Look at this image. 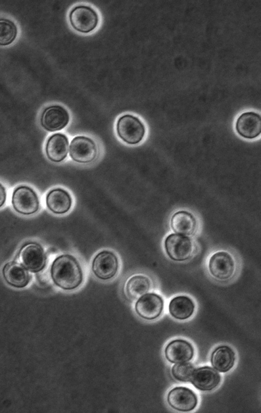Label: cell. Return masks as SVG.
<instances>
[{
    "mask_svg": "<svg viewBox=\"0 0 261 413\" xmlns=\"http://www.w3.org/2000/svg\"><path fill=\"white\" fill-rule=\"evenodd\" d=\"M206 271L213 280L220 283L232 282L240 273L241 263L236 253L220 249L211 252L206 260Z\"/></svg>",
    "mask_w": 261,
    "mask_h": 413,
    "instance_id": "obj_1",
    "label": "cell"
},
{
    "mask_svg": "<svg viewBox=\"0 0 261 413\" xmlns=\"http://www.w3.org/2000/svg\"><path fill=\"white\" fill-rule=\"evenodd\" d=\"M50 275L54 283L66 290L77 288L83 280V273L79 261L68 254L61 255L54 259L50 267Z\"/></svg>",
    "mask_w": 261,
    "mask_h": 413,
    "instance_id": "obj_2",
    "label": "cell"
},
{
    "mask_svg": "<svg viewBox=\"0 0 261 413\" xmlns=\"http://www.w3.org/2000/svg\"><path fill=\"white\" fill-rule=\"evenodd\" d=\"M167 256L175 262H185L194 257L198 247L193 237L174 232L168 234L163 243Z\"/></svg>",
    "mask_w": 261,
    "mask_h": 413,
    "instance_id": "obj_3",
    "label": "cell"
},
{
    "mask_svg": "<svg viewBox=\"0 0 261 413\" xmlns=\"http://www.w3.org/2000/svg\"><path fill=\"white\" fill-rule=\"evenodd\" d=\"M116 131L118 136L129 144H136L141 142L145 134L143 123L131 114H124L118 119Z\"/></svg>",
    "mask_w": 261,
    "mask_h": 413,
    "instance_id": "obj_4",
    "label": "cell"
},
{
    "mask_svg": "<svg viewBox=\"0 0 261 413\" xmlns=\"http://www.w3.org/2000/svg\"><path fill=\"white\" fill-rule=\"evenodd\" d=\"M11 203L14 209L23 215L33 214L37 212L40 207L37 193L27 185H20L14 189Z\"/></svg>",
    "mask_w": 261,
    "mask_h": 413,
    "instance_id": "obj_5",
    "label": "cell"
},
{
    "mask_svg": "<svg viewBox=\"0 0 261 413\" xmlns=\"http://www.w3.org/2000/svg\"><path fill=\"white\" fill-rule=\"evenodd\" d=\"M18 256L21 264L32 272H39L45 266L46 256L42 247L38 243L30 242L23 246Z\"/></svg>",
    "mask_w": 261,
    "mask_h": 413,
    "instance_id": "obj_6",
    "label": "cell"
},
{
    "mask_svg": "<svg viewBox=\"0 0 261 413\" xmlns=\"http://www.w3.org/2000/svg\"><path fill=\"white\" fill-rule=\"evenodd\" d=\"M119 261L116 255L112 251L103 250L97 253L92 262V271L99 279L108 280L113 278L117 273Z\"/></svg>",
    "mask_w": 261,
    "mask_h": 413,
    "instance_id": "obj_7",
    "label": "cell"
},
{
    "mask_svg": "<svg viewBox=\"0 0 261 413\" xmlns=\"http://www.w3.org/2000/svg\"><path fill=\"white\" fill-rule=\"evenodd\" d=\"M69 21L72 27L77 31L88 33L97 27L99 17L92 8L80 5L73 8L69 14Z\"/></svg>",
    "mask_w": 261,
    "mask_h": 413,
    "instance_id": "obj_8",
    "label": "cell"
},
{
    "mask_svg": "<svg viewBox=\"0 0 261 413\" xmlns=\"http://www.w3.org/2000/svg\"><path fill=\"white\" fill-rule=\"evenodd\" d=\"M97 153L96 143L89 137L77 136L70 142L69 155L74 161L77 163H88L93 161Z\"/></svg>",
    "mask_w": 261,
    "mask_h": 413,
    "instance_id": "obj_9",
    "label": "cell"
},
{
    "mask_svg": "<svg viewBox=\"0 0 261 413\" xmlns=\"http://www.w3.org/2000/svg\"><path fill=\"white\" fill-rule=\"evenodd\" d=\"M171 230L175 233L191 237L196 236L200 230V223L191 212L180 210L174 212L169 221Z\"/></svg>",
    "mask_w": 261,
    "mask_h": 413,
    "instance_id": "obj_10",
    "label": "cell"
},
{
    "mask_svg": "<svg viewBox=\"0 0 261 413\" xmlns=\"http://www.w3.org/2000/svg\"><path fill=\"white\" fill-rule=\"evenodd\" d=\"M164 306L163 298L154 293H147L140 297L135 305L137 314L146 320H154L162 313Z\"/></svg>",
    "mask_w": 261,
    "mask_h": 413,
    "instance_id": "obj_11",
    "label": "cell"
},
{
    "mask_svg": "<svg viewBox=\"0 0 261 413\" xmlns=\"http://www.w3.org/2000/svg\"><path fill=\"white\" fill-rule=\"evenodd\" d=\"M69 121L67 110L60 105H52L46 108L40 118L42 128L48 132H55L64 128Z\"/></svg>",
    "mask_w": 261,
    "mask_h": 413,
    "instance_id": "obj_12",
    "label": "cell"
},
{
    "mask_svg": "<svg viewBox=\"0 0 261 413\" xmlns=\"http://www.w3.org/2000/svg\"><path fill=\"white\" fill-rule=\"evenodd\" d=\"M167 402L173 409L188 412L196 407L198 399L196 395L191 389L177 386L169 391L167 395Z\"/></svg>",
    "mask_w": 261,
    "mask_h": 413,
    "instance_id": "obj_13",
    "label": "cell"
},
{
    "mask_svg": "<svg viewBox=\"0 0 261 413\" xmlns=\"http://www.w3.org/2000/svg\"><path fill=\"white\" fill-rule=\"evenodd\" d=\"M190 382L200 391H210L219 385L221 376L213 368L204 366L194 370Z\"/></svg>",
    "mask_w": 261,
    "mask_h": 413,
    "instance_id": "obj_14",
    "label": "cell"
},
{
    "mask_svg": "<svg viewBox=\"0 0 261 413\" xmlns=\"http://www.w3.org/2000/svg\"><path fill=\"white\" fill-rule=\"evenodd\" d=\"M236 129L237 133L245 138H256L261 132L260 115L252 111L243 113L237 118Z\"/></svg>",
    "mask_w": 261,
    "mask_h": 413,
    "instance_id": "obj_15",
    "label": "cell"
},
{
    "mask_svg": "<svg viewBox=\"0 0 261 413\" xmlns=\"http://www.w3.org/2000/svg\"><path fill=\"white\" fill-rule=\"evenodd\" d=\"M165 356L167 360L173 363L186 362L191 360L194 356V349L188 341L175 339L166 347Z\"/></svg>",
    "mask_w": 261,
    "mask_h": 413,
    "instance_id": "obj_16",
    "label": "cell"
},
{
    "mask_svg": "<svg viewBox=\"0 0 261 413\" xmlns=\"http://www.w3.org/2000/svg\"><path fill=\"white\" fill-rule=\"evenodd\" d=\"M69 142L67 137L61 133H55L46 141L45 151L48 159L54 162H60L67 157Z\"/></svg>",
    "mask_w": 261,
    "mask_h": 413,
    "instance_id": "obj_17",
    "label": "cell"
},
{
    "mask_svg": "<svg viewBox=\"0 0 261 413\" xmlns=\"http://www.w3.org/2000/svg\"><path fill=\"white\" fill-rule=\"evenodd\" d=\"M2 274L6 282L16 288L26 286L30 280L28 270L21 264L15 261L6 263L3 268Z\"/></svg>",
    "mask_w": 261,
    "mask_h": 413,
    "instance_id": "obj_18",
    "label": "cell"
},
{
    "mask_svg": "<svg viewBox=\"0 0 261 413\" xmlns=\"http://www.w3.org/2000/svg\"><path fill=\"white\" fill-rule=\"evenodd\" d=\"M46 205L53 213L62 214L67 212L72 205V198L70 194L61 188L50 190L46 195Z\"/></svg>",
    "mask_w": 261,
    "mask_h": 413,
    "instance_id": "obj_19",
    "label": "cell"
},
{
    "mask_svg": "<svg viewBox=\"0 0 261 413\" xmlns=\"http://www.w3.org/2000/svg\"><path fill=\"white\" fill-rule=\"evenodd\" d=\"M235 360L234 352L230 347L226 345L218 347L211 354L212 366L221 373L229 371L233 367Z\"/></svg>",
    "mask_w": 261,
    "mask_h": 413,
    "instance_id": "obj_20",
    "label": "cell"
},
{
    "mask_svg": "<svg viewBox=\"0 0 261 413\" xmlns=\"http://www.w3.org/2000/svg\"><path fill=\"white\" fill-rule=\"evenodd\" d=\"M195 307V304L191 298L186 295H178L170 300L168 310L174 318L184 320L192 315Z\"/></svg>",
    "mask_w": 261,
    "mask_h": 413,
    "instance_id": "obj_21",
    "label": "cell"
},
{
    "mask_svg": "<svg viewBox=\"0 0 261 413\" xmlns=\"http://www.w3.org/2000/svg\"><path fill=\"white\" fill-rule=\"evenodd\" d=\"M151 287V280L144 275H136L130 277L125 285L126 295L133 299H139L147 293Z\"/></svg>",
    "mask_w": 261,
    "mask_h": 413,
    "instance_id": "obj_22",
    "label": "cell"
},
{
    "mask_svg": "<svg viewBox=\"0 0 261 413\" xmlns=\"http://www.w3.org/2000/svg\"><path fill=\"white\" fill-rule=\"evenodd\" d=\"M17 33V27L13 22L7 19H0V45L10 44L16 38Z\"/></svg>",
    "mask_w": 261,
    "mask_h": 413,
    "instance_id": "obj_23",
    "label": "cell"
},
{
    "mask_svg": "<svg viewBox=\"0 0 261 413\" xmlns=\"http://www.w3.org/2000/svg\"><path fill=\"white\" fill-rule=\"evenodd\" d=\"M195 369L190 362L178 363L174 365L171 369L173 377L179 381H190Z\"/></svg>",
    "mask_w": 261,
    "mask_h": 413,
    "instance_id": "obj_24",
    "label": "cell"
},
{
    "mask_svg": "<svg viewBox=\"0 0 261 413\" xmlns=\"http://www.w3.org/2000/svg\"><path fill=\"white\" fill-rule=\"evenodd\" d=\"M7 192L4 185L0 183V208L2 207L6 200Z\"/></svg>",
    "mask_w": 261,
    "mask_h": 413,
    "instance_id": "obj_25",
    "label": "cell"
}]
</instances>
